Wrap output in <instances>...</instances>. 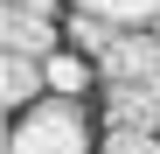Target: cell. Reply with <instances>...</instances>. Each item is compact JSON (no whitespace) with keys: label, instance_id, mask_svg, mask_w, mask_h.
<instances>
[{"label":"cell","instance_id":"277c9868","mask_svg":"<svg viewBox=\"0 0 160 154\" xmlns=\"http://www.w3.org/2000/svg\"><path fill=\"white\" fill-rule=\"evenodd\" d=\"M104 126H153L160 133V84H104Z\"/></svg>","mask_w":160,"mask_h":154},{"label":"cell","instance_id":"7a4b0ae2","mask_svg":"<svg viewBox=\"0 0 160 154\" xmlns=\"http://www.w3.org/2000/svg\"><path fill=\"white\" fill-rule=\"evenodd\" d=\"M98 84H160V35L153 28H125L118 49L98 63Z\"/></svg>","mask_w":160,"mask_h":154},{"label":"cell","instance_id":"52a82bcc","mask_svg":"<svg viewBox=\"0 0 160 154\" xmlns=\"http://www.w3.org/2000/svg\"><path fill=\"white\" fill-rule=\"evenodd\" d=\"M70 7L104 14V21H118V28H153L160 21V0H70Z\"/></svg>","mask_w":160,"mask_h":154},{"label":"cell","instance_id":"ba28073f","mask_svg":"<svg viewBox=\"0 0 160 154\" xmlns=\"http://www.w3.org/2000/svg\"><path fill=\"white\" fill-rule=\"evenodd\" d=\"M42 70H49V91H56V98H77V91L91 84V56H63V49H56Z\"/></svg>","mask_w":160,"mask_h":154},{"label":"cell","instance_id":"8fae6325","mask_svg":"<svg viewBox=\"0 0 160 154\" xmlns=\"http://www.w3.org/2000/svg\"><path fill=\"white\" fill-rule=\"evenodd\" d=\"M153 35H160V21H153Z\"/></svg>","mask_w":160,"mask_h":154},{"label":"cell","instance_id":"3957f363","mask_svg":"<svg viewBox=\"0 0 160 154\" xmlns=\"http://www.w3.org/2000/svg\"><path fill=\"white\" fill-rule=\"evenodd\" d=\"M56 42H63V28L49 14H35V7H7L0 14V49L7 56H35V63H49L56 56Z\"/></svg>","mask_w":160,"mask_h":154},{"label":"cell","instance_id":"9c48e42d","mask_svg":"<svg viewBox=\"0 0 160 154\" xmlns=\"http://www.w3.org/2000/svg\"><path fill=\"white\" fill-rule=\"evenodd\" d=\"M98 154H160V133L153 126H104Z\"/></svg>","mask_w":160,"mask_h":154},{"label":"cell","instance_id":"8992f818","mask_svg":"<svg viewBox=\"0 0 160 154\" xmlns=\"http://www.w3.org/2000/svg\"><path fill=\"white\" fill-rule=\"evenodd\" d=\"M63 35H70V49H77V56H91V63H104V56H112V49H118V21H104V14H84V7H70V21H63Z\"/></svg>","mask_w":160,"mask_h":154},{"label":"cell","instance_id":"5b68a950","mask_svg":"<svg viewBox=\"0 0 160 154\" xmlns=\"http://www.w3.org/2000/svg\"><path fill=\"white\" fill-rule=\"evenodd\" d=\"M35 98H49V70L35 56H7V49H0V105H7V112H28Z\"/></svg>","mask_w":160,"mask_h":154},{"label":"cell","instance_id":"6da1fadb","mask_svg":"<svg viewBox=\"0 0 160 154\" xmlns=\"http://www.w3.org/2000/svg\"><path fill=\"white\" fill-rule=\"evenodd\" d=\"M0 154H91V119L77 98H35L28 112H14L7 126V147Z\"/></svg>","mask_w":160,"mask_h":154},{"label":"cell","instance_id":"30bf717a","mask_svg":"<svg viewBox=\"0 0 160 154\" xmlns=\"http://www.w3.org/2000/svg\"><path fill=\"white\" fill-rule=\"evenodd\" d=\"M7 7H35V14H49V21H56V7H63V0H7Z\"/></svg>","mask_w":160,"mask_h":154}]
</instances>
